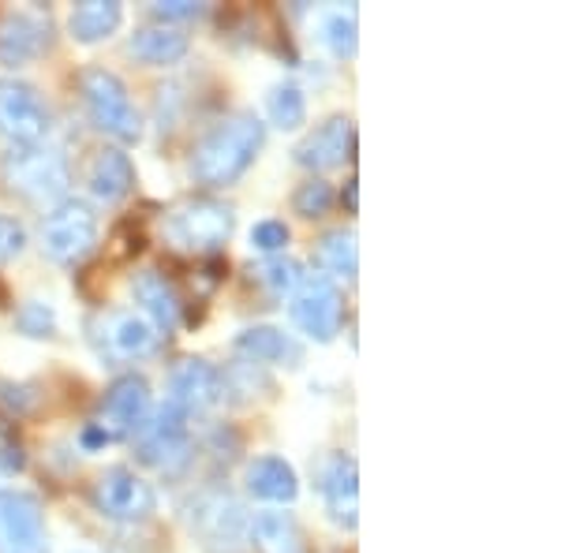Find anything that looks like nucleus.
I'll return each instance as SVG.
<instances>
[{
  "mask_svg": "<svg viewBox=\"0 0 561 553\" xmlns=\"http://www.w3.org/2000/svg\"><path fill=\"white\" fill-rule=\"evenodd\" d=\"M262 142H266V128L255 113H237L214 124L203 139L195 142L192 153V176L203 187H229L237 184L251 161L259 158Z\"/></svg>",
  "mask_w": 561,
  "mask_h": 553,
  "instance_id": "f257e3e1",
  "label": "nucleus"
},
{
  "mask_svg": "<svg viewBox=\"0 0 561 553\" xmlns=\"http://www.w3.org/2000/svg\"><path fill=\"white\" fill-rule=\"evenodd\" d=\"M0 176H4L8 192L26 198L34 206H57L65 203L71 172L60 150L53 147H12L0 158Z\"/></svg>",
  "mask_w": 561,
  "mask_h": 553,
  "instance_id": "f03ea898",
  "label": "nucleus"
},
{
  "mask_svg": "<svg viewBox=\"0 0 561 553\" xmlns=\"http://www.w3.org/2000/svg\"><path fill=\"white\" fill-rule=\"evenodd\" d=\"M79 94L94 120L98 131L113 135L121 142H139L142 139V116L131 105V94L124 87V79L108 68H83L79 71Z\"/></svg>",
  "mask_w": 561,
  "mask_h": 553,
  "instance_id": "7ed1b4c3",
  "label": "nucleus"
},
{
  "mask_svg": "<svg viewBox=\"0 0 561 553\" xmlns=\"http://www.w3.org/2000/svg\"><path fill=\"white\" fill-rule=\"evenodd\" d=\"M248 512L229 489H203L187 502V528L206 553H240L248 546Z\"/></svg>",
  "mask_w": 561,
  "mask_h": 553,
  "instance_id": "20e7f679",
  "label": "nucleus"
},
{
  "mask_svg": "<svg viewBox=\"0 0 561 553\" xmlns=\"http://www.w3.org/2000/svg\"><path fill=\"white\" fill-rule=\"evenodd\" d=\"M192 415L180 404L165 401L158 412H150L147 426L139 430V460L161 475H180L192 464V430H187Z\"/></svg>",
  "mask_w": 561,
  "mask_h": 553,
  "instance_id": "39448f33",
  "label": "nucleus"
},
{
  "mask_svg": "<svg viewBox=\"0 0 561 553\" xmlns=\"http://www.w3.org/2000/svg\"><path fill=\"white\" fill-rule=\"evenodd\" d=\"M232 229H237V214H232L229 203L210 195H198L180 203L173 214H169V240L184 251H217L229 243Z\"/></svg>",
  "mask_w": 561,
  "mask_h": 553,
  "instance_id": "423d86ee",
  "label": "nucleus"
},
{
  "mask_svg": "<svg viewBox=\"0 0 561 553\" xmlns=\"http://www.w3.org/2000/svg\"><path fill=\"white\" fill-rule=\"evenodd\" d=\"M98 247V214L83 198H65L42 221V251L53 262H83Z\"/></svg>",
  "mask_w": 561,
  "mask_h": 553,
  "instance_id": "0eeeda50",
  "label": "nucleus"
},
{
  "mask_svg": "<svg viewBox=\"0 0 561 553\" xmlns=\"http://www.w3.org/2000/svg\"><path fill=\"white\" fill-rule=\"evenodd\" d=\"M288 314L300 325L311 341L330 344L341 333V319H345V296L333 285V277L325 274H307L300 280V288L293 292Z\"/></svg>",
  "mask_w": 561,
  "mask_h": 553,
  "instance_id": "6e6552de",
  "label": "nucleus"
},
{
  "mask_svg": "<svg viewBox=\"0 0 561 553\" xmlns=\"http://www.w3.org/2000/svg\"><path fill=\"white\" fill-rule=\"evenodd\" d=\"M0 135L12 147H38L49 135V108L23 79L0 76Z\"/></svg>",
  "mask_w": 561,
  "mask_h": 553,
  "instance_id": "1a4fd4ad",
  "label": "nucleus"
},
{
  "mask_svg": "<svg viewBox=\"0 0 561 553\" xmlns=\"http://www.w3.org/2000/svg\"><path fill=\"white\" fill-rule=\"evenodd\" d=\"M94 505L105 520L116 523H139L150 520L158 509V494L142 475H135L131 468H108L94 483Z\"/></svg>",
  "mask_w": 561,
  "mask_h": 553,
  "instance_id": "9d476101",
  "label": "nucleus"
},
{
  "mask_svg": "<svg viewBox=\"0 0 561 553\" xmlns=\"http://www.w3.org/2000/svg\"><path fill=\"white\" fill-rule=\"evenodd\" d=\"M42 502L26 489H0V553H45Z\"/></svg>",
  "mask_w": 561,
  "mask_h": 553,
  "instance_id": "9b49d317",
  "label": "nucleus"
},
{
  "mask_svg": "<svg viewBox=\"0 0 561 553\" xmlns=\"http://www.w3.org/2000/svg\"><path fill=\"white\" fill-rule=\"evenodd\" d=\"M150 412H153L150 385L142 382L139 375H128V378H121V382H113V389L105 393L102 419H98V426L105 430L108 441L135 438V434L147 426Z\"/></svg>",
  "mask_w": 561,
  "mask_h": 553,
  "instance_id": "f8f14e48",
  "label": "nucleus"
},
{
  "mask_svg": "<svg viewBox=\"0 0 561 553\" xmlns=\"http://www.w3.org/2000/svg\"><path fill=\"white\" fill-rule=\"evenodd\" d=\"M90 337L108 359H139L153 352V325L135 311H102L90 322Z\"/></svg>",
  "mask_w": 561,
  "mask_h": 553,
  "instance_id": "ddd939ff",
  "label": "nucleus"
},
{
  "mask_svg": "<svg viewBox=\"0 0 561 553\" xmlns=\"http://www.w3.org/2000/svg\"><path fill=\"white\" fill-rule=\"evenodd\" d=\"M53 42V20L38 8L0 15V65H26Z\"/></svg>",
  "mask_w": 561,
  "mask_h": 553,
  "instance_id": "4468645a",
  "label": "nucleus"
},
{
  "mask_svg": "<svg viewBox=\"0 0 561 553\" xmlns=\"http://www.w3.org/2000/svg\"><path fill=\"white\" fill-rule=\"evenodd\" d=\"M169 401L192 412H210L225 401V375L206 359H180L169 375Z\"/></svg>",
  "mask_w": 561,
  "mask_h": 553,
  "instance_id": "2eb2a0df",
  "label": "nucleus"
},
{
  "mask_svg": "<svg viewBox=\"0 0 561 553\" xmlns=\"http://www.w3.org/2000/svg\"><path fill=\"white\" fill-rule=\"evenodd\" d=\"M356 153V124L348 116H330L296 147V165L304 169H337Z\"/></svg>",
  "mask_w": 561,
  "mask_h": 553,
  "instance_id": "dca6fc26",
  "label": "nucleus"
},
{
  "mask_svg": "<svg viewBox=\"0 0 561 553\" xmlns=\"http://www.w3.org/2000/svg\"><path fill=\"white\" fill-rule=\"evenodd\" d=\"M319 489L325 497V509L337 523L356 528V494H359V471L356 460L345 452H333L319 464Z\"/></svg>",
  "mask_w": 561,
  "mask_h": 553,
  "instance_id": "f3484780",
  "label": "nucleus"
},
{
  "mask_svg": "<svg viewBox=\"0 0 561 553\" xmlns=\"http://www.w3.org/2000/svg\"><path fill=\"white\" fill-rule=\"evenodd\" d=\"M87 187L98 203H121L135 187V165L121 147H105L90 158L87 165Z\"/></svg>",
  "mask_w": 561,
  "mask_h": 553,
  "instance_id": "a211bd4d",
  "label": "nucleus"
},
{
  "mask_svg": "<svg viewBox=\"0 0 561 553\" xmlns=\"http://www.w3.org/2000/svg\"><path fill=\"white\" fill-rule=\"evenodd\" d=\"M131 296H135V303L150 314V322L158 325V330L173 333L180 325V296H176L173 280L161 274V269H139V274L131 277Z\"/></svg>",
  "mask_w": 561,
  "mask_h": 553,
  "instance_id": "6ab92c4d",
  "label": "nucleus"
},
{
  "mask_svg": "<svg viewBox=\"0 0 561 553\" xmlns=\"http://www.w3.org/2000/svg\"><path fill=\"white\" fill-rule=\"evenodd\" d=\"M237 352L248 356L251 362H270V367H300L304 362V348L288 337L285 330H274V325H251L243 330L237 341Z\"/></svg>",
  "mask_w": 561,
  "mask_h": 553,
  "instance_id": "aec40b11",
  "label": "nucleus"
},
{
  "mask_svg": "<svg viewBox=\"0 0 561 553\" xmlns=\"http://www.w3.org/2000/svg\"><path fill=\"white\" fill-rule=\"evenodd\" d=\"M248 534L266 553H307V534L300 528V520L285 509L255 512V520L248 523Z\"/></svg>",
  "mask_w": 561,
  "mask_h": 553,
  "instance_id": "412c9836",
  "label": "nucleus"
},
{
  "mask_svg": "<svg viewBox=\"0 0 561 553\" xmlns=\"http://www.w3.org/2000/svg\"><path fill=\"white\" fill-rule=\"evenodd\" d=\"M131 57L142 60V65H180V60L187 57V49H192V42H187L184 31H176V26H142V31L131 34L128 42Z\"/></svg>",
  "mask_w": 561,
  "mask_h": 553,
  "instance_id": "4be33fe9",
  "label": "nucleus"
},
{
  "mask_svg": "<svg viewBox=\"0 0 561 553\" xmlns=\"http://www.w3.org/2000/svg\"><path fill=\"white\" fill-rule=\"evenodd\" d=\"M248 489L262 502H296L300 494V479H296L293 464H285L280 457H259L248 464Z\"/></svg>",
  "mask_w": 561,
  "mask_h": 553,
  "instance_id": "5701e85b",
  "label": "nucleus"
},
{
  "mask_svg": "<svg viewBox=\"0 0 561 553\" xmlns=\"http://www.w3.org/2000/svg\"><path fill=\"white\" fill-rule=\"evenodd\" d=\"M124 23V8L116 0H87L71 12L68 31L79 45H98L108 34H116V26Z\"/></svg>",
  "mask_w": 561,
  "mask_h": 553,
  "instance_id": "b1692460",
  "label": "nucleus"
},
{
  "mask_svg": "<svg viewBox=\"0 0 561 553\" xmlns=\"http://www.w3.org/2000/svg\"><path fill=\"white\" fill-rule=\"evenodd\" d=\"M319 266L330 269L333 277L356 280L359 269V251H356V232L352 229H333L319 240Z\"/></svg>",
  "mask_w": 561,
  "mask_h": 553,
  "instance_id": "393cba45",
  "label": "nucleus"
},
{
  "mask_svg": "<svg viewBox=\"0 0 561 553\" xmlns=\"http://www.w3.org/2000/svg\"><path fill=\"white\" fill-rule=\"evenodd\" d=\"M270 124L280 131H296L307 124V94L296 83H277L266 97Z\"/></svg>",
  "mask_w": 561,
  "mask_h": 553,
  "instance_id": "a878e982",
  "label": "nucleus"
},
{
  "mask_svg": "<svg viewBox=\"0 0 561 553\" xmlns=\"http://www.w3.org/2000/svg\"><path fill=\"white\" fill-rule=\"evenodd\" d=\"M322 42L330 45L333 57L348 60L356 57V45H359V26H356V15L352 12H333L322 20Z\"/></svg>",
  "mask_w": 561,
  "mask_h": 553,
  "instance_id": "bb28decb",
  "label": "nucleus"
},
{
  "mask_svg": "<svg viewBox=\"0 0 561 553\" xmlns=\"http://www.w3.org/2000/svg\"><path fill=\"white\" fill-rule=\"evenodd\" d=\"M304 266L296 258H270L266 266L259 269V280L270 288L274 296H293L296 288H300V280H304Z\"/></svg>",
  "mask_w": 561,
  "mask_h": 553,
  "instance_id": "cd10ccee",
  "label": "nucleus"
},
{
  "mask_svg": "<svg viewBox=\"0 0 561 553\" xmlns=\"http://www.w3.org/2000/svg\"><path fill=\"white\" fill-rule=\"evenodd\" d=\"M15 325H20L23 337H53L57 333V314H53L49 303L42 299H26V303L15 311Z\"/></svg>",
  "mask_w": 561,
  "mask_h": 553,
  "instance_id": "c85d7f7f",
  "label": "nucleus"
},
{
  "mask_svg": "<svg viewBox=\"0 0 561 553\" xmlns=\"http://www.w3.org/2000/svg\"><path fill=\"white\" fill-rule=\"evenodd\" d=\"M330 206H333V187L325 184V180H307V184L296 187V195H293V210L307 217V221L330 214Z\"/></svg>",
  "mask_w": 561,
  "mask_h": 553,
  "instance_id": "c756f323",
  "label": "nucleus"
},
{
  "mask_svg": "<svg viewBox=\"0 0 561 553\" xmlns=\"http://www.w3.org/2000/svg\"><path fill=\"white\" fill-rule=\"evenodd\" d=\"M288 235H293V232H288L285 221H274V217H266V221H259L255 229H251V247L274 255V251H285Z\"/></svg>",
  "mask_w": 561,
  "mask_h": 553,
  "instance_id": "7c9ffc66",
  "label": "nucleus"
},
{
  "mask_svg": "<svg viewBox=\"0 0 561 553\" xmlns=\"http://www.w3.org/2000/svg\"><path fill=\"white\" fill-rule=\"evenodd\" d=\"M23 247H26V229L15 221V217L0 214V262L20 258Z\"/></svg>",
  "mask_w": 561,
  "mask_h": 553,
  "instance_id": "2f4dec72",
  "label": "nucleus"
},
{
  "mask_svg": "<svg viewBox=\"0 0 561 553\" xmlns=\"http://www.w3.org/2000/svg\"><path fill=\"white\" fill-rule=\"evenodd\" d=\"M153 15L158 20H195V15H203V4H195V0H158L153 4Z\"/></svg>",
  "mask_w": 561,
  "mask_h": 553,
  "instance_id": "473e14b6",
  "label": "nucleus"
},
{
  "mask_svg": "<svg viewBox=\"0 0 561 553\" xmlns=\"http://www.w3.org/2000/svg\"><path fill=\"white\" fill-rule=\"evenodd\" d=\"M83 446H90V449H94V446H108V438H105V430H102V426H90V430L83 434Z\"/></svg>",
  "mask_w": 561,
  "mask_h": 553,
  "instance_id": "72a5a7b5",
  "label": "nucleus"
},
{
  "mask_svg": "<svg viewBox=\"0 0 561 553\" xmlns=\"http://www.w3.org/2000/svg\"><path fill=\"white\" fill-rule=\"evenodd\" d=\"M345 198H348V210H356V180H348V192H345Z\"/></svg>",
  "mask_w": 561,
  "mask_h": 553,
  "instance_id": "f704fd0d",
  "label": "nucleus"
}]
</instances>
